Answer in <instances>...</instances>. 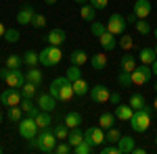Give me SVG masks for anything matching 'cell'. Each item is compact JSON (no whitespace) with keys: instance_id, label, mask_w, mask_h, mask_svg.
Segmentation results:
<instances>
[{"instance_id":"cell-1","label":"cell","mask_w":157,"mask_h":154,"mask_svg":"<svg viewBox=\"0 0 157 154\" xmlns=\"http://www.w3.org/2000/svg\"><path fill=\"white\" fill-rule=\"evenodd\" d=\"M48 92L57 100H61V102H69L73 96V83L63 75V77H55L52 81H50V88H48Z\"/></svg>"},{"instance_id":"cell-2","label":"cell","mask_w":157,"mask_h":154,"mask_svg":"<svg viewBox=\"0 0 157 154\" xmlns=\"http://www.w3.org/2000/svg\"><path fill=\"white\" fill-rule=\"evenodd\" d=\"M29 144H32L34 148H38L40 152L50 154V152H55V146H57V135H55L52 127H46V129L38 131V135L34 138V140H29Z\"/></svg>"},{"instance_id":"cell-3","label":"cell","mask_w":157,"mask_h":154,"mask_svg":"<svg viewBox=\"0 0 157 154\" xmlns=\"http://www.w3.org/2000/svg\"><path fill=\"white\" fill-rule=\"evenodd\" d=\"M151 117H153V108L143 106V108H138V110H134L132 119H130L128 123H130L132 131H136V133H145V131L151 127Z\"/></svg>"},{"instance_id":"cell-4","label":"cell","mask_w":157,"mask_h":154,"mask_svg":"<svg viewBox=\"0 0 157 154\" xmlns=\"http://www.w3.org/2000/svg\"><path fill=\"white\" fill-rule=\"evenodd\" d=\"M0 79L6 83L9 88H17V90H21L23 83L27 81L25 79V73L21 69H6V67L0 71Z\"/></svg>"},{"instance_id":"cell-5","label":"cell","mask_w":157,"mask_h":154,"mask_svg":"<svg viewBox=\"0 0 157 154\" xmlns=\"http://www.w3.org/2000/svg\"><path fill=\"white\" fill-rule=\"evenodd\" d=\"M61 59H63V52H61L59 46H46L40 50V65H44V67H55V65H59Z\"/></svg>"},{"instance_id":"cell-6","label":"cell","mask_w":157,"mask_h":154,"mask_svg":"<svg viewBox=\"0 0 157 154\" xmlns=\"http://www.w3.org/2000/svg\"><path fill=\"white\" fill-rule=\"evenodd\" d=\"M17 125H19V133H21V138L27 140V142H29V140H34V138L38 135V131H40L34 117H23Z\"/></svg>"},{"instance_id":"cell-7","label":"cell","mask_w":157,"mask_h":154,"mask_svg":"<svg viewBox=\"0 0 157 154\" xmlns=\"http://www.w3.org/2000/svg\"><path fill=\"white\" fill-rule=\"evenodd\" d=\"M107 31H111L113 36H121V34H126V25H128V21H126V17L124 15H120V13H113L111 17L107 19Z\"/></svg>"},{"instance_id":"cell-8","label":"cell","mask_w":157,"mask_h":154,"mask_svg":"<svg viewBox=\"0 0 157 154\" xmlns=\"http://www.w3.org/2000/svg\"><path fill=\"white\" fill-rule=\"evenodd\" d=\"M151 77H153V69H151V65H136V69L132 71V83L134 85H145V83L151 81Z\"/></svg>"},{"instance_id":"cell-9","label":"cell","mask_w":157,"mask_h":154,"mask_svg":"<svg viewBox=\"0 0 157 154\" xmlns=\"http://www.w3.org/2000/svg\"><path fill=\"white\" fill-rule=\"evenodd\" d=\"M21 100H23V96H21V90H17V88L2 90V92H0V104L6 106V108L9 106H19Z\"/></svg>"},{"instance_id":"cell-10","label":"cell","mask_w":157,"mask_h":154,"mask_svg":"<svg viewBox=\"0 0 157 154\" xmlns=\"http://www.w3.org/2000/svg\"><path fill=\"white\" fill-rule=\"evenodd\" d=\"M84 140L90 142L94 148H97V146H101V144H105V129H103L101 125H97V127H88V129L84 131Z\"/></svg>"},{"instance_id":"cell-11","label":"cell","mask_w":157,"mask_h":154,"mask_svg":"<svg viewBox=\"0 0 157 154\" xmlns=\"http://www.w3.org/2000/svg\"><path fill=\"white\" fill-rule=\"evenodd\" d=\"M109 98H111V92L107 90V85L98 83V85H94V88H90V100H92V102L105 104V102H109Z\"/></svg>"},{"instance_id":"cell-12","label":"cell","mask_w":157,"mask_h":154,"mask_svg":"<svg viewBox=\"0 0 157 154\" xmlns=\"http://www.w3.org/2000/svg\"><path fill=\"white\" fill-rule=\"evenodd\" d=\"M38 106L40 110H46V113H52L55 108H57V98L50 94V92H42V94H38Z\"/></svg>"},{"instance_id":"cell-13","label":"cell","mask_w":157,"mask_h":154,"mask_svg":"<svg viewBox=\"0 0 157 154\" xmlns=\"http://www.w3.org/2000/svg\"><path fill=\"white\" fill-rule=\"evenodd\" d=\"M34 17H36L34 6H32V4H23V6L19 9V13H17V23L19 25H32Z\"/></svg>"},{"instance_id":"cell-14","label":"cell","mask_w":157,"mask_h":154,"mask_svg":"<svg viewBox=\"0 0 157 154\" xmlns=\"http://www.w3.org/2000/svg\"><path fill=\"white\" fill-rule=\"evenodd\" d=\"M65 40H67V34H65V29H61V27L50 29L48 36H46V42H48L50 46H61V44H65Z\"/></svg>"},{"instance_id":"cell-15","label":"cell","mask_w":157,"mask_h":154,"mask_svg":"<svg viewBox=\"0 0 157 154\" xmlns=\"http://www.w3.org/2000/svg\"><path fill=\"white\" fill-rule=\"evenodd\" d=\"M132 13L138 17V19H147L151 15V2L149 0H136L132 6Z\"/></svg>"},{"instance_id":"cell-16","label":"cell","mask_w":157,"mask_h":154,"mask_svg":"<svg viewBox=\"0 0 157 154\" xmlns=\"http://www.w3.org/2000/svg\"><path fill=\"white\" fill-rule=\"evenodd\" d=\"M117 36H113L111 31H105L103 36H98V42H101V46L105 48L107 52H111V50H115L117 48V40H115Z\"/></svg>"},{"instance_id":"cell-17","label":"cell","mask_w":157,"mask_h":154,"mask_svg":"<svg viewBox=\"0 0 157 154\" xmlns=\"http://www.w3.org/2000/svg\"><path fill=\"white\" fill-rule=\"evenodd\" d=\"M132 115H134V108L130 106V104H117L115 106V119L117 121H130L132 119Z\"/></svg>"},{"instance_id":"cell-18","label":"cell","mask_w":157,"mask_h":154,"mask_svg":"<svg viewBox=\"0 0 157 154\" xmlns=\"http://www.w3.org/2000/svg\"><path fill=\"white\" fill-rule=\"evenodd\" d=\"M90 67L94 69V71H103V69H107V54H103V52H97V54H92L90 56Z\"/></svg>"},{"instance_id":"cell-19","label":"cell","mask_w":157,"mask_h":154,"mask_svg":"<svg viewBox=\"0 0 157 154\" xmlns=\"http://www.w3.org/2000/svg\"><path fill=\"white\" fill-rule=\"evenodd\" d=\"M136 56L134 54H130V52H126L124 56L120 59V67H121V71H128V73H132L134 69H136Z\"/></svg>"},{"instance_id":"cell-20","label":"cell","mask_w":157,"mask_h":154,"mask_svg":"<svg viewBox=\"0 0 157 154\" xmlns=\"http://www.w3.org/2000/svg\"><path fill=\"white\" fill-rule=\"evenodd\" d=\"M88 60H90V56H88L86 50H73L71 54H69V65H78V67H82V65H86Z\"/></svg>"},{"instance_id":"cell-21","label":"cell","mask_w":157,"mask_h":154,"mask_svg":"<svg viewBox=\"0 0 157 154\" xmlns=\"http://www.w3.org/2000/svg\"><path fill=\"white\" fill-rule=\"evenodd\" d=\"M80 17L84 19L86 23H92V21H94V17H97V9H94L90 2H86V4L80 6Z\"/></svg>"},{"instance_id":"cell-22","label":"cell","mask_w":157,"mask_h":154,"mask_svg":"<svg viewBox=\"0 0 157 154\" xmlns=\"http://www.w3.org/2000/svg\"><path fill=\"white\" fill-rule=\"evenodd\" d=\"M134 138L132 135H121L120 138V142H117V148H120V152L121 154H130L134 150Z\"/></svg>"},{"instance_id":"cell-23","label":"cell","mask_w":157,"mask_h":154,"mask_svg":"<svg viewBox=\"0 0 157 154\" xmlns=\"http://www.w3.org/2000/svg\"><path fill=\"white\" fill-rule=\"evenodd\" d=\"M19 106L23 108V113H25V115H27V117H36L38 113H40V106L32 102V98H23Z\"/></svg>"},{"instance_id":"cell-24","label":"cell","mask_w":157,"mask_h":154,"mask_svg":"<svg viewBox=\"0 0 157 154\" xmlns=\"http://www.w3.org/2000/svg\"><path fill=\"white\" fill-rule=\"evenodd\" d=\"M67 142H69V146H71V148H75L78 144H82V142H84V131L80 129V127H73V129H69Z\"/></svg>"},{"instance_id":"cell-25","label":"cell","mask_w":157,"mask_h":154,"mask_svg":"<svg viewBox=\"0 0 157 154\" xmlns=\"http://www.w3.org/2000/svg\"><path fill=\"white\" fill-rule=\"evenodd\" d=\"M34 119H36L38 129H46V127H50V123H52V117H50V113H46V110H40Z\"/></svg>"},{"instance_id":"cell-26","label":"cell","mask_w":157,"mask_h":154,"mask_svg":"<svg viewBox=\"0 0 157 154\" xmlns=\"http://www.w3.org/2000/svg\"><path fill=\"white\" fill-rule=\"evenodd\" d=\"M6 69H21L23 67V54H9L4 60Z\"/></svg>"},{"instance_id":"cell-27","label":"cell","mask_w":157,"mask_h":154,"mask_svg":"<svg viewBox=\"0 0 157 154\" xmlns=\"http://www.w3.org/2000/svg\"><path fill=\"white\" fill-rule=\"evenodd\" d=\"M88 92H90V85H88V81H86L84 77H80V79L73 81V94L75 96H86Z\"/></svg>"},{"instance_id":"cell-28","label":"cell","mask_w":157,"mask_h":154,"mask_svg":"<svg viewBox=\"0 0 157 154\" xmlns=\"http://www.w3.org/2000/svg\"><path fill=\"white\" fill-rule=\"evenodd\" d=\"M65 125H67L69 129L80 127V125H82V115H80V113H75V110L67 113V115H65Z\"/></svg>"},{"instance_id":"cell-29","label":"cell","mask_w":157,"mask_h":154,"mask_svg":"<svg viewBox=\"0 0 157 154\" xmlns=\"http://www.w3.org/2000/svg\"><path fill=\"white\" fill-rule=\"evenodd\" d=\"M115 113H103L101 117H98V125L103 127V129H109V127H113L115 125Z\"/></svg>"},{"instance_id":"cell-30","label":"cell","mask_w":157,"mask_h":154,"mask_svg":"<svg viewBox=\"0 0 157 154\" xmlns=\"http://www.w3.org/2000/svg\"><path fill=\"white\" fill-rule=\"evenodd\" d=\"M23 65H27V67H36V65H40V52H34V50L23 52Z\"/></svg>"},{"instance_id":"cell-31","label":"cell","mask_w":157,"mask_h":154,"mask_svg":"<svg viewBox=\"0 0 157 154\" xmlns=\"http://www.w3.org/2000/svg\"><path fill=\"white\" fill-rule=\"evenodd\" d=\"M6 119H9L11 123H19V121L23 119V108L21 106H9V110H6Z\"/></svg>"},{"instance_id":"cell-32","label":"cell","mask_w":157,"mask_h":154,"mask_svg":"<svg viewBox=\"0 0 157 154\" xmlns=\"http://www.w3.org/2000/svg\"><path fill=\"white\" fill-rule=\"evenodd\" d=\"M138 56H140V63H143V65H151V63H153V60L157 59L155 50H153V48H149V46H147V48H143Z\"/></svg>"},{"instance_id":"cell-33","label":"cell","mask_w":157,"mask_h":154,"mask_svg":"<svg viewBox=\"0 0 157 154\" xmlns=\"http://www.w3.org/2000/svg\"><path fill=\"white\" fill-rule=\"evenodd\" d=\"M120 138H121V131L113 125V127H109L107 133H105V142L107 144H117L120 142Z\"/></svg>"},{"instance_id":"cell-34","label":"cell","mask_w":157,"mask_h":154,"mask_svg":"<svg viewBox=\"0 0 157 154\" xmlns=\"http://www.w3.org/2000/svg\"><path fill=\"white\" fill-rule=\"evenodd\" d=\"M21 96L23 98H34V96H38V85L32 81H25L23 88H21Z\"/></svg>"},{"instance_id":"cell-35","label":"cell","mask_w":157,"mask_h":154,"mask_svg":"<svg viewBox=\"0 0 157 154\" xmlns=\"http://www.w3.org/2000/svg\"><path fill=\"white\" fill-rule=\"evenodd\" d=\"M52 131H55L57 140H67V135H69V127L65 125V121H63V123H57V125L52 127Z\"/></svg>"},{"instance_id":"cell-36","label":"cell","mask_w":157,"mask_h":154,"mask_svg":"<svg viewBox=\"0 0 157 154\" xmlns=\"http://www.w3.org/2000/svg\"><path fill=\"white\" fill-rule=\"evenodd\" d=\"M130 106L134 108V110H138V108H143V106H147V102H145V96H140L138 92H134L132 96H130V102H128Z\"/></svg>"},{"instance_id":"cell-37","label":"cell","mask_w":157,"mask_h":154,"mask_svg":"<svg viewBox=\"0 0 157 154\" xmlns=\"http://www.w3.org/2000/svg\"><path fill=\"white\" fill-rule=\"evenodd\" d=\"M25 79L32 81V83H36V85H40V83H42V73L38 71L36 67H29V71L25 73Z\"/></svg>"},{"instance_id":"cell-38","label":"cell","mask_w":157,"mask_h":154,"mask_svg":"<svg viewBox=\"0 0 157 154\" xmlns=\"http://www.w3.org/2000/svg\"><path fill=\"white\" fill-rule=\"evenodd\" d=\"M65 77H67V79L73 83L75 79H80V77H82V69H80L78 65H69V69L65 71Z\"/></svg>"},{"instance_id":"cell-39","label":"cell","mask_w":157,"mask_h":154,"mask_svg":"<svg viewBox=\"0 0 157 154\" xmlns=\"http://www.w3.org/2000/svg\"><path fill=\"white\" fill-rule=\"evenodd\" d=\"M134 27H136V31H138L140 36H147V34H151V23H149L147 19H138V21L134 23Z\"/></svg>"},{"instance_id":"cell-40","label":"cell","mask_w":157,"mask_h":154,"mask_svg":"<svg viewBox=\"0 0 157 154\" xmlns=\"http://www.w3.org/2000/svg\"><path fill=\"white\" fill-rule=\"evenodd\" d=\"M19 29H15V27H6V31H4V40L9 42V44H15V42H19Z\"/></svg>"},{"instance_id":"cell-41","label":"cell","mask_w":157,"mask_h":154,"mask_svg":"<svg viewBox=\"0 0 157 154\" xmlns=\"http://www.w3.org/2000/svg\"><path fill=\"white\" fill-rule=\"evenodd\" d=\"M117 83H120L121 88H130V85H134V83H132V73L121 71L120 75H117Z\"/></svg>"},{"instance_id":"cell-42","label":"cell","mask_w":157,"mask_h":154,"mask_svg":"<svg viewBox=\"0 0 157 154\" xmlns=\"http://www.w3.org/2000/svg\"><path fill=\"white\" fill-rule=\"evenodd\" d=\"M92 148H94V146L84 140L82 144H78V146L73 148V152H75V154H90V152H92Z\"/></svg>"},{"instance_id":"cell-43","label":"cell","mask_w":157,"mask_h":154,"mask_svg":"<svg viewBox=\"0 0 157 154\" xmlns=\"http://www.w3.org/2000/svg\"><path fill=\"white\" fill-rule=\"evenodd\" d=\"M105 31H107V25L105 23H97V21H92V25H90V34H92V36H103V34H105Z\"/></svg>"},{"instance_id":"cell-44","label":"cell","mask_w":157,"mask_h":154,"mask_svg":"<svg viewBox=\"0 0 157 154\" xmlns=\"http://www.w3.org/2000/svg\"><path fill=\"white\" fill-rule=\"evenodd\" d=\"M55 152H57V154H71L73 148L69 146V142L65 140V142H61V144H57V146H55Z\"/></svg>"},{"instance_id":"cell-45","label":"cell","mask_w":157,"mask_h":154,"mask_svg":"<svg viewBox=\"0 0 157 154\" xmlns=\"http://www.w3.org/2000/svg\"><path fill=\"white\" fill-rule=\"evenodd\" d=\"M132 38L128 36V34H121V38H120V42H117V46H121L124 48V50H130V48H132Z\"/></svg>"},{"instance_id":"cell-46","label":"cell","mask_w":157,"mask_h":154,"mask_svg":"<svg viewBox=\"0 0 157 154\" xmlns=\"http://www.w3.org/2000/svg\"><path fill=\"white\" fill-rule=\"evenodd\" d=\"M32 27H36V29L46 27V17H44V15H40V13H36V17H34V21H32Z\"/></svg>"},{"instance_id":"cell-47","label":"cell","mask_w":157,"mask_h":154,"mask_svg":"<svg viewBox=\"0 0 157 154\" xmlns=\"http://www.w3.org/2000/svg\"><path fill=\"white\" fill-rule=\"evenodd\" d=\"M101 154H121L120 148H117V144L113 146V144H107L105 148H101Z\"/></svg>"},{"instance_id":"cell-48","label":"cell","mask_w":157,"mask_h":154,"mask_svg":"<svg viewBox=\"0 0 157 154\" xmlns=\"http://www.w3.org/2000/svg\"><path fill=\"white\" fill-rule=\"evenodd\" d=\"M97 11H103V9H107V4H109V0H88Z\"/></svg>"},{"instance_id":"cell-49","label":"cell","mask_w":157,"mask_h":154,"mask_svg":"<svg viewBox=\"0 0 157 154\" xmlns=\"http://www.w3.org/2000/svg\"><path fill=\"white\" fill-rule=\"evenodd\" d=\"M109 102L117 106V104H120V102H121V94H120V92H115V94H111V98H109Z\"/></svg>"},{"instance_id":"cell-50","label":"cell","mask_w":157,"mask_h":154,"mask_svg":"<svg viewBox=\"0 0 157 154\" xmlns=\"http://www.w3.org/2000/svg\"><path fill=\"white\" fill-rule=\"evenodd\" d=\"M126 21H128V23H136V21H138V17H136L134 13H130V15L126 17Z\"/></svg>"},{"instance_id":"cell-51","label":"cell","mask_w":157,"mask_h":154,"mask_svg":"<svg viewBox=\"0 0 157 154\" xmlns=\"http://www.w3.org/2000/svg\"><path fill=\"white\" fill-rule=\"evenodd\" d=\"M132 154H147V150H145V148H143V146H140V148H136V146H134Z\"/></svg>"},{"instance_id":"cell-52","label":"cell","mask_w":157,"mask_h":154,"mask_svg":"<svg viewBox=\"0 0 157 154\" xmlns=\"http://www.w3.org/2000/svg\"><path fill=\"white\" fill-rule=\"evenodd\" d=\"M151 69H153V75L157 77V59L153 60V63H151Z\"/></svg>"},{"instance_id":"cell-53","label":"cell","mask_w":157,"mask_h":154,"mask_svg":"<svg viewBox=\"0 0 157 154\" xmlns=\"http://www.w3.org/2000/svg\"><path fill=\"white\" fill-rule=\"evenodd\" d=\"M4 31H6V27H4V23L0 21V38H4Z\"/></svg>"},{"instance_id":"cell-54","label":"cell","mask_w":157,"mask_h":154,"mask_svg":"<svg viewBox=\"0 0 157 154\" xmlns=\"http://www.w3.org/2000/svg\"><path fill=\"white\" fill-rule=\"evenodd\" d=\"M153 110H157V96H155V100H153Z\"/></svg>"},{"instance_id":"cell-55","label":"cell","mask_w":157,"mask_h":154,"mask_svg":"<svg viewBox=\"0 0 157 154\" xmlns=\"http://www.w3.org/2000/svg\"><path fill=\"white\" fill-rule=\"evenodd\" d=\"M46 4H57V0H44Z\"/></svg>"},{"instance_id":"cell-56","label":"cell","mask_w":157,"mask_h":154,"mask_svg":"<svg viewBox=\"0 0 157 154\" xmlns=\"http://www.w3.org/2000/svg\"><path fill=\"white\" fill-rule=\"evenodd\" d=\"M73 2H78V4H86L88 0H73Z\"/></svg>"},{"instance_id":"cell-57","label":"cell","mask_w":157,"mask_h":154,"mask_svg":"<svg viewBox=\"0 0 157 154\" xmlns=\"http://www.w3.org/2000/svg\"><path fill=\"white\" fill-rule=\"evenodd\" d=\"M2 106V104H0ZM2 119H4V113H2V108H0V123H2Z\"/></svg>"},{"instance_id":"cell-58","label":"cell","mask_w":157,"mask_h":154,"mask_svg":"<svg viewBox=\"0 0 157 154\" xmlns=\"http://www.w3.org/2000/svg\"><path fill=\"white\" fill-rule=\"evenodd\" d=\"M153 34H155V40H157V27H155V29H153Z\"/></svg>"},{"instance_id":"cell-59","label":"cell","mask_w":157,"mask_h":154,"mask_svg":"<svg viewBox=\"0 0 157 154\" xmlns=\"http://www.w3.org/2000/svg\"><path fill=\"white\" fill-rule=\"evenodd\" d=\"M2 152H4V148H2V146H0V154H2Z\"/></svg>"},{"instance_id":"cell-60","label":"cell","mask_w":157,"mask_h":154,"mask_svg":"<svg viewBox=\"0 0 157 154\" xmlns=\"http://www.w3.org/2000/svg\"><path fill=\"white\" fill-rule=\"evenodd\" d=\"M153 50H155V54H157V44H155V48H153Z\"/></svg>"},{"instance_id":"cell-61","label":"cell","mask_w":157,"mask_h":154,"mask_svg":"<svg viewBox=\"0 0 157 154\" xmlns=\"http://www.w3.org/2000/svg\"><path fill=\"white\" fill-rule=\"evenodd\" d=\"M155 146H157V135H155Z\"/></svg>"},{"instance_id":"cell-62","label":"cell","mask_w":157,"mask_h":154,"mask_svg":"<svg viewBox=\"0 0 157 154\" xmlns=\"http://www.w3.org/2000/svg\"><path fill=\"white\" fill-rule=\"evenodd\" d=\"M155 92H157V83H155Z\"/></svg>"},{"instance_id":"cell-63","label":"cell","mask_w":157,"mask_h":154,"mask_svg":"<svg viewBox=\"0 0 157 154\" xmlns=\"http://www.w3.org/2000/svg\"><path fill=\"white\" fill-rule=\"evenodd\" d=\"M0 71H2V69H0Z\"/></svg>"}]
</instances>
